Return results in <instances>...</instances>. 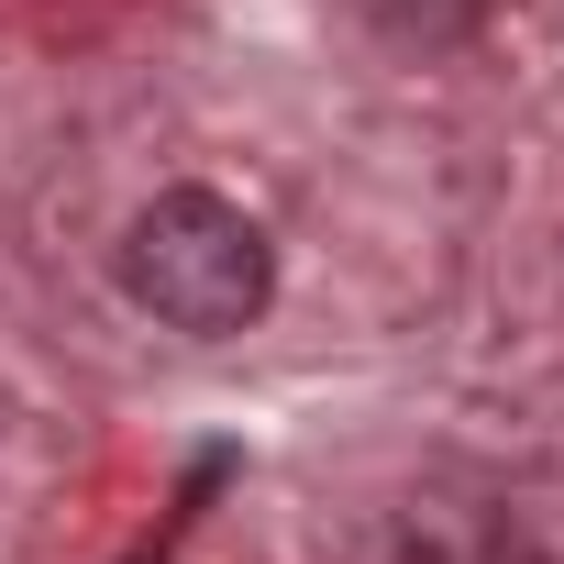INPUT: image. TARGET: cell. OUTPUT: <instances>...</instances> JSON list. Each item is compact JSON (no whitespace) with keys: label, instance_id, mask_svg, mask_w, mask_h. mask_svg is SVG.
Here are the masks:
<instances>
[{"label":"cell","instance_id":"1","mask_svg":"<svg viewBox=\"0 0 564 564\" xmlns=\"http://www.w3.org/2000/svg\"><path fill=\"white\" fill-rule=\"evenodd\" d=\"M122 289H133V311H155L166 333L221 344V333L265 322V300H276V243H265L254 210H232L221 188H166V199H144L133 232H122Z\"/></svg>","mask_w":564,"mask_h":564},{"label":"cell","instance_id":"2","mask_svg":"<svg viewBox=\"0 0 564 564\" xmlns=\"http://www.w3.org/2000/svg\"><path fill=\"white\" fill-rule=\"evenodd\" d=\"M166 542H177V531H155V542H133V553H122V564H166Z\"/></svg>","mask_w":564,"mask_h":564}]
</instances>
